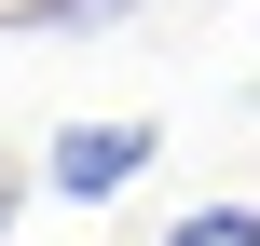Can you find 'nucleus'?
Returning <instances> with one entry per match:
<instances>
[{
	"label": "nucleus",
	"mask_w": 260,
	"mask_h": 246,
	"mask_svg": "<svg viewBox=\"0 0 260 246\" xmlns=\"http://www.w3.org/2000/svg\"><path fill=\"white\" fill-rule=\"evenodd\" d=\"M165 246H260V205H192Z\"/></svg>",
	"instance_id": "nucleus-2"
},
{
	"label": "nucleus",
	"mask_w": 260,
	"mask_h": 246,
	"mask_svg": "<svg viewBox=\"0 0 260 246\" xmlns=\"http://www.w3.org/2000/svg\"><path fill=\"white\" fill-rule=\"evenodd\" d=\"M14 205H27V178H14V151H0V246H14Z\"/></svg>",
	"instance_id": "nucleus-3"
},
{
	"label": "nucleus",
	"mask_w": 260,
	"mask_h": 246,
	"mask_svg": "<svg viewBox=\"0 0 260 246\" xmlns=\"http://www.w3.org/2000/svg\"><path fill=\"white\" fill-rule=\"evenodd\" d=\"M151 123H55V151H41V178L69 192V205H110V192H137L151 178Z\"/></svg>",
	"instance_id": "nucleus-1"
}]
</instances>
